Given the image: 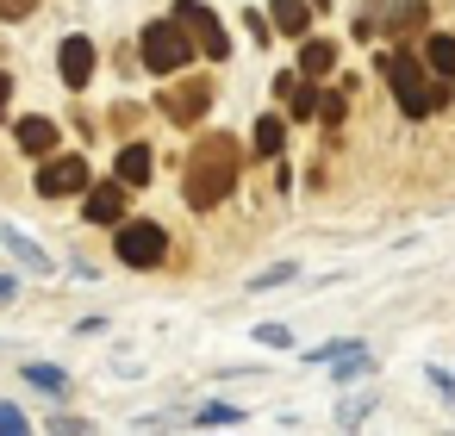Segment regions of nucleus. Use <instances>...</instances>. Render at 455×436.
<instances>
[{
    "instance_id": "obj_24",
    "label": "nucleus",
    "mask_w": 455,
    "mask_h": 436,
    "mask_svg": "<svg viewBox=\"0 0 455 436\" xmlns=\"http://www.w3.org/2000/svg\"><path fill=\"white\" fill-rule=\"evenodd\" d=\"M38 7V0H0V20H26Z\"/></svg>"
},
{
    "instance_id": "obj_1",
    "label": "nucleus",
    "mask_w": 455,
    "mask_h": 436,
    "mask_svg": "<svg viewBox=\"0 0 455 436\" xmlns=\"http://www.w3.org/2000/svg\"><path fill=\"white\" fill-rule=\"evenodd\" d=\"M237 169H243V144L231 131H206L194 150H188V175H181V194L194 212L219 206L231 187H237Z\"/></svg>"
},
{
    "instance_id": "obj_27",
    "label": "nucleus",
    "mask_w": 455,
    "mask_h": 436,
    "mask_svg": "<svg viewBox=\"0 0 455 436\" xmlns=\"http://www.w3.org/2000/svg\"><path fill=\"white\" fill-rule=\"evenodd\" d=\"M7 100H13V75L0 69V113H7Z\"/></svg>"
},
{
    "instance_id": "obj_2",
    "label": "nucleus",
    "mask_w": 455,
    "mask_h": 436,
    "mask_svg": "<svg viewBox=\"0 0 455 436\" xmlns=\"http://www.w3.org/2000/svg\"><path fill=\"white\" fill-rule=\"evenodd\" d=\"M380 75H387V88H393V100H399L405 119H424V113H443L449 107V82L430 75L424 57H411V51H387L380 57Z\"/></svg>"
},
{
    "instance_id": "obj_15",
    "label": "nucleus",
    "mask_w": 455,
    "mask_h": 436,
    "mask_svg": "<svg viewBox=\"0 0 455 436\" xmlns=\"http://www.w3.org/2000/svg\"><path fill=\"white\" fill-rule=\"evenodd\" d=\"M268 26H275V32H287V38H306V26H312V0H275Z\"/></svg>"
},
{
    "instance_id": "obj_22",
    "label": "nucleus",
    "mask_w": 455,
    "mask_h": 436,
    "mask_svg": "<svg viewBox=\"0 0 455 436\" xmlns=\"http://www.w3.org/2000/svg\"><path fill=\"white\" fill-rule=\"evenodd\" d=\"M200 424H237V405H200Z\"/></svg>"
},
{
    "instance_id": "obj_9",
    "label": "nucleus",
    "mask_w": 455,
    "mask_h": 436,
    "mask_svg": "<svg viewBox=\"0 0 455 436\" xmlns=\"http://www.w3.org/2000/svg\"><path fill=\"white\" fill-rule=\"evenodd\" d=\"M57 75H63L69 88H88V82H94V38H82V32L63 38V44H57Z\"/></svg>"
},
{
    "instance_id": "obj_4",
    "label": "nucleus",
    "mask_w": 455,
    "mask_h": 436,
    "mask_svg": "<svg viewBox=\"0 0 455 436\" xmlns=\"http://www.w3.org/2000/svg\"><path fill=\"white\" fill-rule=\"evenodd\" d=\"M188 57H194V38L181 32V20L144 26V69L150 75H175V69H188Z\"/></svg>"
},
{
    "instance_id": "obj_3",
    "label": "nucleus",
    "mask_w": 455,
    "mask_h": 436,
    "mask_svg": "<svg viewBox=\"0 0 455 436\" xmlns=\"http://www.w3.org/2000/svg\"><path fill=\"white\" fill-rule=\"evenodd\" d=\"M119 262L125 268H163L169 262V231L156 218H119Z\"/></svg>"
},
{
    "instance_id": "obj_10",
    "label": "nucleus",
    "mask_w": 455,
    "mask_h": 436,
    "mask_svg": "<svg viewBox=\"0 0 455 436\" xmlns=\"http://www.w3.org/2000/svg\"><path fill=\"white\" fill-rule=\"evenodd\" d=\"M125 181H100V187H88V200H82V218L88 225H119L125 218Z\"/></svg>"
},
{
    "instance_id": "obj_17",
    "label": "nucleus",
    "mask_w": 455,
    "mask_h": 436,
    "mask_svg": "<svg viewBox=\"0 0 455 436\" xmlns=\"http://www.w3.org/2000/svg\"><path fill=\"white\" fill-rule=\"evenodd\" d=\"M281 144H287V125L281 119H256V144L250 150L256 156H281Z\"/></svg>"
},
{
    "instance_id": "obj_12",
    "label": "nucleus",
    "mask_w": 455,
    "mask_h": 436,
    "mask_svg": "<svg viewBox=\"0 0 455 436\" xmlns=\"http://www.w3.org/2000/svg\"><path fill=\"white\" fill-rule=\"evenodd\" d=\"M13 138H20V150H26V156H51V150L63 144V131H57V119H44V113H32V119H20V131H13Z\"/></svg>"
},
{
    "instance_id": "obj_14",
    "label": "nucleus",
    "mask_w": 455,
    "mask_h": 436,
    "mask_svg": "<svg viewBox=\"0 0 455 436\" xmlns=\"http://www.w3.org/2000/svg\"><path fill=\"white\" fill-rule=\"evenodd\" d=\"M331 69H337V44H331V38H299V75L318 82V75H331Z\"/></svg>"
},
{
    "instance_id": "obj_20",
    "label": "nucleus",
    "mask_w": 455,
    "mask_h": 436,
    "mask_svg": "<svg viewBox=\"0 0 455 436\" xmlns=\"http://www.w3.org/2000/svg\"><path fill=\"white\" fill-rule=\"evenodd\" d=\"M343 113H349V100H343V94H318V119H324L331 131L343 125Z\"/></svg>"
},
{
    "instance_id": "obj_7",
    "label": "nucleus",
    "mask_w": 455,
    "mask_h": 436,
    "mask_svg": "<svg viewBox=\"0 0 455 436\" xmlns=\"http://www.w3.org/2000/svg\"><path fill=\"white\" fill-rule=\"evenodd\" d=\"M38 194H44V200L88 194V163H82V156H44V169H38Z\"/></svg>"
},
{
    "instance_id": "obj_5",
    "label": "nucleus",
    "mask_w": 455,
    "mask_h": 436,
    "mask_svg": "<svg viewBox=\"0 0 455 436\" xmlns=\"http://www.w3.org/2000/svg\"><path fill=\"white\" fill-rule=\"evenodd\" d=\"M175 20H181V32L194 38V51H206L212 63H225V57H231V38H225V26H219V13H212V7H200V0H181Z\"/></svg>"
},
{
    "instance_id": "obj_13",
    "label": "nucleus",
    "mask_w": 455,
    "mask_h": 436,
    "mask_svg": "<svg viewBox=\"0 0 455 436\" xmlns=\"http://www.w3.org/2000/svg\"><path fill=\"white\" fill-rule=\"evenodd\" d=\"M150 175H156L150 144H125V150H119V181H125V187H150Z\"/></svg>"
},
{
    "instance_id": "obj_18",
    "label": "nucleus",
    "mask_w": 455,
    "mask_h": 436,
    "mask_svg": "<svg viewBox=\"0 0 455 436\" xmlns=\"http://www.w3.org/2000/svg\"><path fill=\"white\" fill-rule=\"evenodd\" d=\"M26 380H32V386H44V392H69V374H63V368H44V361H32V368H26Z\"/></svg>"
},
{
    "instance_id": "obj_28",
    "label": "nucleus",
    "mask_w": 455,
    "mask_h": 436,
    "mask_svg": "<svg viewBox=\"0 0 455 436\" xmlns=\"http://www.w3.org/2000/svg\"><path fill=\"white\" fill-rule=\"evenodd\" d=\"M7 299H13V281H7V274H0V305H7Z\"/></svg>"
},
{
    "instance_id": "obj_16",
    "label": "nucleus",
    "mask_w": 455,
    "mask_h": 436,
    "mask_svg": "<svg viewBox=\"0 0 455 436\" xmlns=\"http://www.w3.org/2000/svg\"><path fill=\"white\" fill-rule=\"evenodd\" d=\"M424 69L443 75V82H455V38H449V32H430V38H424Z\"/></svg>"
},
{
    "instance_id": "obj_25",
    "label": "nucleus",
    "mask_w": 455,
    "mask_h": 436,
    "mask_svg": "<svg viewBox=\"0 0 455 436\" xmlns=\"http://www.w3.org/2000/svg\"><path fill=\"white\" fill-rule=\"evenodd\" d=\"M243 32H250V44H262V38H268V20H262V13H243Z\"/></svg>"
},
{
    "instance_id": "obj_8",
    "label": "nucleus",
    "mask_w": 455,
    "mask_h": 436,
    "mask_svg": "<svg viewBox=\"0 0 455 436\" xmlns=\"http://www.w3.org/2000/svg\"><path fill=\"white\" fill-rule=\"evenodd\" d=\"M374 32H393V38H411L424 32V0H374Z\"/></svg>"
},
{
    "instance_id": "obj_23",
    "label": "nucleus",
    "mask_w": 455,
    "mask_h": 436,
    "mask_svg": "<svg viewBox=\"0 0 455 436\" xmlns=\"http://www.w3.org/2000/svg\"><path fill=\"white\" fill-rule=\"evenodd\" d=\"M256 343H268V349H287V343H293V337H287V330H281V324H262V330H256Z\"/></svg>"
},
{
    "instance_id": "obj_26",
    "label": "nucleus",
    "mask_w": 455,
    "mask_h": 436,
    "mask_svg": "<svg viewBox=\"0 0 455 436\" xmlns=\"http://www.w3.org/2000/svg\"><path fill=\"white\" fill-rule=\"evenodd\" d=\"M0 430H26V411H13V405H0Z\"/></svg>"
},
{
    "instance_id": "obj_11",
    "label": "nucleus",
    "mask_w": 455,
    "mask_h": 436,
    "mask_svg": "<svg viewBox=\"0 0 455 436\" xmlns=\"http://www.w3.org/2000/svg\"><path fill=\"white\" fill-rule=\"evenodd\" d=\"M275 94L287 100L293 119H312V113H318V88H312V75H293V69H287V75H275Z\"/></svg>"
},
{
    "instance_id": "obj_19",
    "label": "nucleus",
    "mask_w": 455,
    "mask_h": 436,
    "mask_svg": "<svg viewBox=\"0 0 455 436\" xmlns=\"http://www.w3.org/2000/svg\"><path fill=\"white\" fill-rule=\"evenodd\" d=\"M299 268L293 262H275V268H262V274H250V293H262V287H281V281H293Z\"/></svg>"
},
{
    "instance_id": "obj_21",
    "label": "nucleus",
    "mask_w": 455,
    "mask_h": 436,
    "mask_svg": "<svg viewBox=\"0 0 455 436\" xmlns=\"http://www.w3.org/2000/svg\"><path fill=\"white\" fill-rule=\"evenodd\" d=\"M7 243H13V256H20V262H32V268H44V256L32 250V237H26V231H7Z\"/></svg>"
},
{
    "instance_id": "obj_6",
    "label": "nucleus",
    "mask_w": 455,
    "mask_h": 436,
    "mask_svg": "<svg viewBox=\"0 0 455 436\" xmlns=\"http://www.w3.org/2000/svg\"><path fill=\"white\" fill-rule=\"evenodd\" d=\"M212 94H219V88H212L206 75H200V82H175V88L163 94V119H169V125H200L206 107H212Z\"/></svg>"
}]
</instances>
